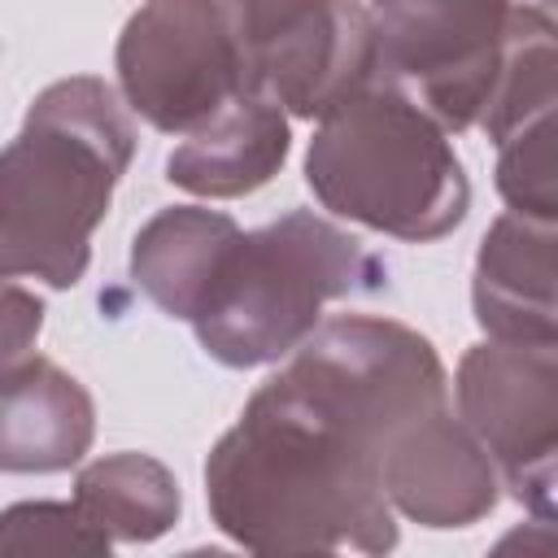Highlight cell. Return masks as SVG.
Segmentation results:
<instances>
[{"label":"cell","mask_w":558,"mask_h":558,"mask_svg":"<svg viewBox=\"0 0 558 558\" xmlns=\"http://www.w3.org/2000/svg\"><path fill=\"white\" fill-rule=\"evenodd\" d=\"M449 379L427 336L344 314L318 323L205 458L222 536L253 554H388L397 545L379 458Z\"/></svg>","instance_id":"1"},{"label":"cell","mask_w":558,"mask_h":558,"mask_svg":"<svg viewBox=\"0 0 558 558\" xmlns=\"http://www.w3.org/2000/svg\"><path fill=\"white\" fill-rule=\"evenodd\" d=\"M244 87L292 118H323L379 74L375 31L357 0H218Z\"/></svg>","instance_id":"5"},{"label":"cell","mask_w":558,"mask_h":558,"mask_svg":"<svg viewBox=\"0 0 558 558\" xmlns=\"http://www.w3.org/2000/svg\"><path fill=\"white\" fill-rule=\"evenodd\" d=\"M471 305H475V323L493 340L554 344L558 340L554 222L501 214L480 240Z\"/></svg>","instance_id":"11"},{"label":"cell","mask_w":558,"mask_h":558,"mask_svg":"<svg viewBox=\"0 0 558 558\" xmlns=\"http://www.w3.org/2000/svg\"><path fill=\"white\" fill-rule=\"evenodd\" d=\"M497 192L510 214L532 222L558 218V174H554V113L514 131L497 144Z\"/></svg>","instance_id":"16"},{"label":"cell","mask_w":558,"mask_h":558,"mask_svg":"<svg viewBox=\"0 0 558 558\" xmlns=\"http://www.w3.org/2000/svg\"><path fill=\"white\" fill-rule=\"evenodd\" d=\"M453 397L458 418L480 440L510 497L549 523L558 480V340H484L466 349Z\"/></svg>","instance_id":"7"},{"label":"cell","mask_w":558,"mask_h":558,"mask_svg":"<svg viewBox=\"0 0 558 558\" xmlns=\"http://www.w3.org/2000/svg\"><path fill=\"white\" fill-rule=\"evenodd\" d=\"M109 545L74 501H17L0 510V554H109Z\"/></svg>","instance_id":"17"},{"label":"cell","mask_w":558,"mask_h":558,"mask_svg":"<svg viewBox=\"0 0 558 558\" xmlns=\"http://www.w3.org/2000/svg\"><path fill=\"white\" fill-rule=\"evenodd\" d=\"M135 157V126L96 74L48 83L0 148V279L74 288Z\"/></svg>","instance_id":"2"},{"label":"cell","mask_w":558,"mask_h":558,"mask_svg":"<svg viewBox=\"0 0 558 558\" xmlns=\"http://www.w3.org/2000/svg\"><path fill=\"white\" fill-rule=\"evenodd\" d=\"M44 327V301L31 288L0 283V371L31 353Z\"/></svg>","instance_id":"18"},{"label":"cell","mask_w":558,"mask_h":558,"mask_svg":"<svg viewBox=\"0 0 558 558\" xmlns=\"http://www.w3.org/2000/svg\"><path fill=\"white\" fill-rule=\"evenodd\" d=\"M288 113L257 92H240L187 131V140L166 157V179L192 196L231 201L270 183L288 161Z\"/></svg>","instance_id":"12"},{"label":"cell","mask_w":558,"mask_h":558,"mask_svg":"<svg viewBox=\"0 0 558 558\" xmlns=\"http://www.w3.org/2000/svg\"><path fill=\"white\" fill-rule=\"evenodd\" d=\"M514 0H371L379 74L445 131H471L493 96Z\"/></svg>","instance_id":"6"},{"label":"cell","mask_w":558,"mask_h":558,"mask_svg":"<svg viewBox=\"0 0 558 558\" xmlns=\"http://www.w3.org/2000/svg\"><path fill=\"white\" fill-rule=\"evenodd\" d=\"M235 240H240V222L222 209H205V205L157 209L131 240V279L161 314L192 323L214 279L222 275V262Z\"/></svg>","instance_id":"13"},{"label":"cell","mask_w":558,"mask_h":558,"mask_svg":"<svg viewBox=\"0 0 558 558\" xmlns=\"http://www.w3.org/2000/svg\"><path fill=\"white\" fill-rule=\"evenodd\" d=\"M92 436L96 405L70 371L39 353H26L0 371V471H70L92 449Z\"/></svg>","instance_id":"10"},{"label":"cell","mask_w":558,"mask_h":558,"mask_svg":"<svg viewBox=\"0 0 558 558\" xmlns=\"http://www.w3.org/2000/svg\"><path fill=\"white\" fill-rule=\"evenodd\" d=\"M305 183L336 218L410 244L449 235L471 209L449 131L384 74L318 118Z\"/></svg>","instance_id":"3"},{"label":"cell","mask_w":558,"mask_h":558,"mask_svg":"<svg viewBox=\"0 0 558 558\" xmlns=\"http://www.w3.org/2000/svg\"><path fill=\"white\" fill-rule=\"evenodd\" d=\"M388 262L344 227L292 209L257 231H240L205 305L192 314L201 349L231 366L288 357L323 318L327 301L379 292Z\"/></svg>","instance_id":"4"},{"label":"cell","mask_w":558,"mask_h":558,"mask_svg":"<svg viewBox=\"0 0 558 558\" xmlns=\"http://www.w3.org/2000/svg\"><path fill=\"white\" fill-rule=\"evenodd\" d=\"M558 105V57H554V17L545 4H514L510 35L501 52V70L493 83V96L484 105L480 131L501 144L514 131L532 126L536 118H549Z\"/></svg>","instance_id":"15"},{"label":"cell","mask_w":558,"mask_h":558,"mask_svg":"<svg viewBox=\"0 0 558 558\" xmlns=\"http://www.w3.org/2000/svg\"><path fill=\"white\" fill-rule=\"evenodd\" d=\"M379 480L388 506L436 532L480 523L493 514L501 488L488 453L449 405L427 410L388 440Z\"/></svg>","instance_id":"9"},{"label":"cell","mask_w":558,"mask_h":558,"mask_svg":"<svg viewBox=\"0 0 558 558\" xmlns=\"http://www.w3.org/2000/svg\"><path fill=\"white\" fill-rule=\"evenodd\" d=\"M74 506L109 541H157L179 523V480L153 453H105L74 475Z\"/></svg>","instance_id":"14"},{"label":"cell","mask_w":558,"mask_h":558,"mask_svg":"<svg viewBox=\"0 0 558 558\" xmlns=\"http://www.w3.org/2000/svg\"><path fill=\"white\" fill-rule=\"evenodd\" d=\"M131 113L166 135H187L244 87V65L218 0H144L113 52Z\"/></svg>","instance_id":"8"}]
</instances>
